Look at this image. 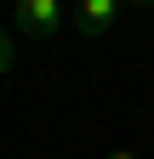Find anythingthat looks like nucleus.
<instances>
[{
    "instance_id": "20e7f679",
    "label": "nucleus",
    "mask_w": 154,
    "mask_h": 159,
    "mask_svg": "<svg viewBox=\"0 0 154 159\" xmlns=\"http://www.w3.org/2000/svg\"><path fill=\"white\" fill-rule=\"evenodd\" d=\"M108 159H143V153H131V148H114V153H108Z\"/></svg>"
},
{
    "instance_id": "f257e3e1",
    "label": "nucleus",
    "mask_w": 154,
    "mask_h": 159,
    "mask_svg": "<svg viewBox=\"0 0 154 159\" xmlns=\"http://www.w3.org/2000/svg\"><path fill=\"white\" fill-rule=\"evenodd\" d=\"M63 23H69V6L63 0H17V11H12V29L23 34V40H57L63 34Z\"/></svg>"
},
{
    "instance_id": "f03ea898",
    "label": "nucleus",
    "mask_w": 154,
    "mask_h": 159,
    "mask_svg": "<svg viewBox=\"0 0 154 159\" xmlns=\"http://www.w3.org/2000/svg\"><path fill=\"white\" fill-rule=\"evenodd\" d=\"M69 29L80 40H103L120 29V0H80V6L69 11Z\"/></svg>"
},
{
    "instance_id": "7ed1b4c3",
    "label": "nucleus",
    "mask_w": 154,
    "mask_h": 159,
    "mask_svg": "<svg viewBox=\"0 0 154 159\" xmlns=\"http://www.w3.org/2000/svg\"><path fill=\"white\" fill-rule=\"evenodd\" d=\"M12 63H17V40H12V29H6V23H0V74H6Z\"/></svg>"
}]
</instances>
